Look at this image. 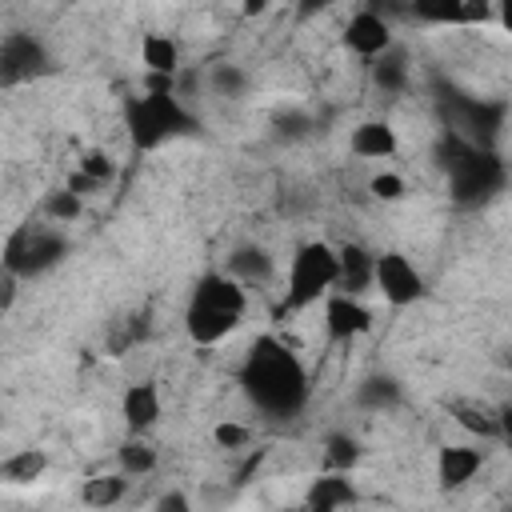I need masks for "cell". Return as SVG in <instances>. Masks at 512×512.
Listing matches in <instances>:
<instances>
[{
    "label": "cell",
    "instance_id": "1",
    "mask_svg": "<svg viewBox=\"0 0 512 512\" xmlns=\"http://www.w3.org/2000/svg\"><path fill=\"white\" fill-rule=\"evenodd\" d=\"M240 380H244V392L252 396V404L272 416H292L308 396V376H304L300 360L276 336H260L252 344Z\"/></svg>",
    "mask_w": 512,
    "mask_h": 512
},
{
    "label": "cell",
    "instance_id": "2",
    "mask_svg": "<svg viewBox=\"0 0 512 512\" xmlns=\"http://www.w3.org/2000/svg\"><path fill=\"white\" fill-rule=\"evenodd\" d=\"M340 280V252L324 240H308L292 264H288V288H284V308H308L324 292H332Z\"/></svg>",
    "mask_w": 512,
    "mask_h": 512
},
{
    "label": "cell",
    "instance_id": "3",
    "mask_svg": "<svg viewBox=\"0 0 512 512\" xmlns=\"http://www.w3.org/2000/svg\"><path fill=\"white\" fill-rule=\"evenodd\" d=\"M180 132H188V112L172 92H144L128 104V136L140 152H152Z\"/></svg>",
    "mask_w": 512,
    "mask_h": 512
},
{
    "label": "cell",
    "instance_id": "4",
    "mask_svg": "<svg viewBox=\"0 0 512 512\" xmlns=\"http://www.w3.org/2000/svg\"><path fill=\"white\" fill-rule=\"evenodd\" d=\"M452 168V196L460 204H476V200H488L496 188H500V164L492 156H480V152H460L456 160H448Z\"/></svg>",
    "mask_w": 512,
    "mask_h": 512
},
{
    "label": "cell",
    "instance_id": "5",
    "mask_svg": "<svg viewBox=\"0 0 512 512\" xmlns=\"http://www.w3.org/2000/svg\"><path fill=\"white\" fill-rule=\"evenodd\" d=\"M64 256V240L48 228H20L12 240H8V252H4V272H40L48 264H56Z\"/></svg>",
    "mask_w": 512,
    "mask_h": 512
},
{
    "label": "cell",
    "instance_id": "6",
    "mask_svg": "<svg viewBox=\"0 0 512 512\" xmlns=\"http://www.w3.org/2000/svg\"><path fill=\"white\" fill-rule=\"evenodd\" d=\"M376 288L388 304L404 308L424 296V276L416 272V264L404 252H384V256H376Z\"/></svg>",
    "mask_w": 512,
    "mask_h": 512
},
{
    "label": "cell",
    "instance_id": "7",
    "mask_svg": "<svg viewBox=\"0 0 512 512\" xmlns=\"http://www.w3.org/2000/svg\"><path fill=\"white\" fill-rule=\"evenodd\" d=\"M344 44H348L356 56H364V60H380V56L392 48V28H388V20H384L380 12L364 8V12H356V16L348 20Z\"/></svg>",
    "mask_w": 512,
    "mask_h": 512
},
{
    "label": "cell",
    "instance_id": "8",
    "mask_svg": "<svg viewBox=\"0 0 512 512\" xmlns=\"http://www.w3.org/2000/svg\"><path fill=\"white\" fill-rule=\"evenodd\" d=\"M324 328H328L332 340H352V336H360V332L372 328V312H368L356 296L332 292V296L324 300Z\"/></svg>",
    "mask_w": 512,
    "mask_h": 512
},
{
    "label": "cell",
    "instance_id": "9",
    "mask_svg": "<svg viewBox=\"0 0 512 512\" xmlns=\"http://www.w3.org/2000/svg\"><path fill=\"white\" fill-rule=\"evenodd\" d=\"M192 304H208V308H220V312H232V316H244L248 308V296L240 288V280L224 276V272H208L196 280L192 288Z\"/></svg>",
    "mask_w": 512,
    "mask_h": 512
},
{
    "label": "cell",
    "instance_id": "10",
    "mask_svg": "<svg viewBox=\"0 0 512 512\" xmlns=\"http://www.w3.org/2000/svg\"><path fill=\"white\" fill-rule=\"evenodd\" d=\"M480 464H484L480 448L448 444V448H440V456H436V480H440V488H464V484L480 472Z\"/></svg>",
    "mask_w": 512,
    "mask_h": 512
},
{
    "label": "cell",
    "instance_id": "11",
    "mask_svg": "<svg viewBox=\"0 0 512 512\" xmlns=\"http://www.w3.org/2000/svg\"><path fill=\"white\" fill-rule=\"evenodd\" d=\"M240 324V316L232 312H220V308H208V304H188V316H184V328L196 344H216L224 336H232Z\"/></svg>",
    "mask_w": 512,
    "mask_h": 512
},
{
    "label": "cell",
    "instance_id": "12",
    "mask_svg": "<svg viewBox=\"0 0 512 512\" xmlns=\"http://www.w3.org/2000/svg\"><path fill=\"white\" fill-rule=\"evenodd\" d=\"M336 252H340V280H336L340 292L356 296L368 284H376V256L372 252H364L360 244H340Z\"/></svg>",
    "mask_w": 512,
    "mask_h": 512
},
{
    "label": "cell",
    "instance_id": "13",
    "mask_svg": "<svg viewBox=\"0 0 512 512\" xmlns=\"http://www.w3.org/2000/svg\"><path fill=\"white\" fill-rule=\"evenodd\" d=\"M120 412H124L128 428H136V432L152 428V424L160 420V388H156L152 380L128 384V392H124V400H120Z\"/></svg>",
    "mask_w": 512,
    "mask_h": 512
},
{
    "label": "cell",
    "instance_id": "14",
    "mask_svg": "<svg viewBox=\"0 0 512 512\" xmlns=\"http://www.w3.org/2000/svg\"><path fill=\"white\" fill-rule=\"evenodd\" d=\"M0 64H4V80L12 84L16 76L40 68V64H44V52H40V44H36L32 36H4V44H0Z\"/></svg>",
    "mask_w": 512,
    "mask_h": 512
},
{
    "label": "cell",
    "instance_id": "15",
    "mask_svg": "<svg viewBox=\"0 0 512 512\" xmlns=\"http://www.w3.org/2000/svg\"><path fill=\"white\" fill-rule=\"evenodd\" d=\"M140 64H144L152 76H176V68H180V48H176V40L164 36V32H144V40H140Z\"/></svg>",
    "mask_w": 512,
    "mask_h": 512
},
{
    "label": "cell",
    "instance_id": "16",
    "mask_svg": "<svg viewBox=\"0 0 512 512\" xmlns=\"http://www.w3.org/2000/svg\"><path fill=\"white\" fill-rule=\"evenodd\" d=\"M352 152L364 156V160H388L396 152V132L392 124L384 120H364L356 132H352Z\"/></svg>",
    "mask_w": 512,
    "mask_h": 512
},
{
    "label": "cell",
    "instance_id": "17",
    "mask_svg": "<svg viewBox=\"0 0 512 512\" xmlns=\"http://www.w3.org/2000/svg\"><path fill=\"white\" fill-rule=\"evenodd\" d=\"M304 504L348 508V504H356V488H352V480H348L344 472H324V476H316V480L308 484V496H304Z\"/></svg>",
    "mask_w": 512,
    "mask_h": 512
},
{
    "label": "cell",
    "instance_id": "18",
    "mask_svg": "<svg viewBox=\"0 0 512 512\" xmlns=\"http://www.w3.org/2000/svg\"><path fill=\"white\" fill-rule=\"evenodd\" d=\"M412 12L416 20H432V24H472L492 16L488 4H416Z\"/></svg>",
    "mask_w": 512,
    "mask_h": 512
},
{
    "label": "cell",
    "instance_id": "19",
    "mask_svg": "<svg viewBox=\"0 0 512 512\" xmlns=\"http://www.w3.org/2000/svg\"><path fill=\"white\" fill-rule=\"evenodd\" d=\"M44 468H48V456L40 448H24L0 464V476H4V484H32L44 476Z\"/></svg>",
    "mask_w": 512,
    "mask_h": 512
},
{
    "label": "cell",
    "instance_id": "20",
    "mask_svg": "<svg viewBox=\"0 0 512 512\" xmlns=\"http://www.w3.org/2000/svg\"><path fill=\"white\" fill-rule=\"evenodd\" d=\"M452 416L460 428L468 432H480V436H500V416L488 408V404H476V400H460L452 404Z\"/></svg>",
    "mask_w": 512,
    "mask_h": 512
},
{
    "label": "cell",
    "instance_id": "21",
    "mask_svg": "<svg viewBox=\"0 0 512 512\" xmlns=\"http://www.w3.org/2000/svg\"><path fill=\"white\" fill-rule=\"evenodd\" d=\"M124 488H128V480H124L120 472H108V476H92V480L80 488V500H84L88 508H112V504L124 496Z\"/></svg>",
    "mask_w": 512,
    "mask_h": 512
},
{
    "label": "cell",
    "instance_id": "22",
    "mask_svg": "<svg viewBox=\"0 0 512 512\" xmlns=\"http://www.w3.org/2000/svg\"><path fill=\"white\" fill-rule=\"evenodd\" d=\"M120 468H124L128 476L152 472V468H156V448H148L144 440H128V444L120 448Z\"/></svg>",
    "mask_w": 512,
    "mask_h": 512
},
{
    "label": "cell",
    "instance_id": "23",
    "mask_svg": "<svg viewBox=\"0 0 512 512\" xmlns=\"http://www.w3.org/2000/svg\"><path fill=\"white\" fill-rule=\"evenodd\" d=\"M80 208H84V196H76L68 184H64L60 192H48V200H44V212H48L52 220H60V224L76 220V216H80Z\"/></svg>",
    "mask_w": 512,
    "mask_h": 512
},
{
    "label": "cell",
    "instance_id": "24",
    "mask_svg": "<svg viewBox=\"0 0 512 512\" xmlns=\"http://www.w3.org/2000/svg\"><path fill=\"white\" fill-rule=\"evenodd\" d=\"M356 440L352 436H332L328 440V448H324V460H328V468L332 472H348L352 464H356Z\"/></svg>",
    "mask_w": 512,
    "mask_h": 512
},
{
    "label": "cell",
    "instance_id": "25",
    "mask_svg": "<svg viewBox=\"0 0 512 512\" xmlns=\"http://www.w3.org/2000/svg\"><path fill=\"white\" fill-rule=\"evenodd\" d=\"M376 84H380V88H388V92H396V88L404 84V60L384 52V56L376 60Z\"/></svg>",
    "mask_w": 512,
    "mask_h": 512
},
{
    "label": "cell",
    "instance_id": "26",
    "mask_svg": "<svg viewBox=\"0 0 512 512\" xmlns=\"http://www.w3.org/2000/svg\"><path fill=\"white\" fill-rule=\"evenodd\" d=\"M368 192H372L376 200H400V196H404V180H400L396 172H376V176L368 180Z\"/></svg>",
    "mask_w": 512,
    "mask_h": 512
},
{
    "label": "cell",
    "instance_id": "27",
    "mask_svg": "<svg viewBox=\"0 0 512 512\" xmlns=\"http://www.w3.org/2000/svg\"><path fill=\"white\" fill-rule=\"evenodd\" d=\"M80 172H84V176H92V180H100V184H108L116 168H112L108 152H84V156H80Z\"/></svg>",
    "mask_w": 512,
    "mask_h": 512
},
{
    "label": "cell",
    "instance_id": "28",
    "mask_svg": "<svg viewBox=\"0 0 512 512\" xmlns=\"http://www.w3.org/2000/svg\"><path fill=\"white\" fill-rule=\"evenodd\" d=\"M212 440H216L220 448H244V444L252 440V432H248L244 424H232V420H224V424H216V428H212Z\"/></svg>",
    "mask_w": 512,
    "mask_h": 512
},
{
    "label": "cell",
    "instance_id": "29",
    "mask_svg": "<svg viewBox=\"0 0 512 512\" xmlns=\"http://www.w3.org/2000/svg\"><path fill=\"white\" fill-rule=\"evenodd\" d=\"M232 268H240V272H248V276H268V256L256 248H244V252H236V260H232Z\"/></svg>",
    "mask_w": 512,
    "mask_h": 512
},
{
    "label": "cell",
    "instance_id": "30",
    "mask_svg": "<svg viewBox=\"0 0 512 512\" xmlns=\"http://www.w3.org/2000/svg\"><path fill=\"white\" fill-rule=\"evenodd\" d=\"M156 512H192V504H188V496L184 492H164L160 500H156Z\"/></svg>",
    "mask_w": 512,
    "mask_h": 512
},
{
    "label": "cell",
    "instance_id": "31",
    "mask_svg": "<svg viewBox=\"0 0 512 512\" xmlns=\"http://www.w3.org/2000/svg\"><path fill=\"white\" fill-rule=\"evenodd\" d=\"M260 460H264V448H256V452H248V460H244V468L236 472V484H248V476L260 468Z\"/></svg>",
    "mask_w": 512,
    "mask_h": 512
},
{
    "label": "cell",
    "instance_id": "32",
    "mask_svg": "<svg viewBox=\"0 0 512 512\" xmlns=\"http://www.w3.org/2000/svg\"><path fill=\"white\" fill-rule=\"evenodd\" d=\"M496 20H500V28H504V32H512V0H504V4H500Z\"/></svg>",
    "mask_w": 512,
    "mask_h": 512
},
{
    "label": "cell",
    "instance_id": "33",
    "mask_svg": "<svg viewBox=\"0 0 512 512\" xmlns=\"http://www.w3.org/2000/svg\"><path fill=\"white\" fill-rule=\"evenodd\" d=\"M500 436H508V440H512V408H508V412H500Z\"/></svg>",
    "mask_w": 512,
    "mask_h": 512
},
{
    "label": "cell",
    "instance_id": "34",
    "mask_svg": "<svg viewBox=\"0 0 512 512\" xmlns=\"http://www.w3.org/2000/svg\"><path fill=\"white\" fill-rule=\"evenodd\" d=\"M304 512H340V508H324V504H304Z\"/></svg>",
    "mask_w": 512,
    "mask_h": 512
},
{
    "label": "cell",
    "instance_id": "35",
    "mask_svg": "<svg viewBox=\"0 0 512 512\" xmlns=\"http://www.w3.org/2000/svg\"><path fill=\"white\" fill-rule=\"evenodd\" d=\"M504 364H508V368H512V352H508V356H504Z\"/></svg>",
    "mask_w": 512,
    "mask_h": 512
}]
</instances>
